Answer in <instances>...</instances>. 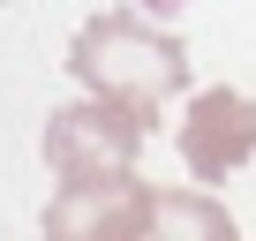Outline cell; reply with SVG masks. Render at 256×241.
Returning <instances> with one entry per match:
<instances>
[{"label": "cell", "instance_id": "cell-1", "mask_svg": "<svg viewBox=\"0 0 256 241\" xmlns=\"http://www.w3.org/2000/svg\"><path fill=\"white\" fill-rule=\"evenodd\" d=\"M68 68H76V83H83L90 98H113V106H128V113L158 120L166 90L188 83V46H181L174 30H151L136 8H106V16H90V23L76 30Z\"/></svg>", "mask_w": 256, "mask_h": 241}, {"label": "cell", "instance_id": "cell-5", "mask_svg": "<svg viewBox=\"0 0 256 241\" xmlns=\"http://www.w3.org/2000/svg\"><path fill=\"white\" fill-rule=\"evenodd\" d=\"M136 241H241L234 234V218H226V204H211V196H188V188H158L151 196V211H144V226H136Z\"/></svg>", "mask_w": 256, "mask_h": 241}, {"label": "cell", "instance_id": "cell-2", "mask_svg": "<svg viewBox=\"0 0 256 241\" xmlns=\"http://www.w3.org/2000/svg\"><path fill=\"white\" fill-rule=\"evenodd\" d=\"M151 136V120L144 113H128L113 98H83V106H60L46 120V166L53 181H76V174H120V166H136Z\"/></svg>", "mask_w": 256, "mask_h": 241}, {"label": "cell", "instance_id": "cell-3", "mask_svg": "<svg viewBox=\"0 0 256 241\" xmlns=\"http://www.w3.org/2000/svg\"><path fill=\"white\" fill-rule=\"evenodd\" d=\"M151 196H158V188H144L136 166H120V174H76V181L53 188L38 234H46V241H136Z\"/></svg>", "mask_w": 256, "mask_h": 241}, {"label": "cell", "instance_id": "cell-4", "mask_svg": "<svg viewBox=\"0 0 256 241\" xmlns=\"http://www.w3.org/2000/svg\"><path fill=\"white\" fill-rule=\"evenodd\" d=\"M181 158L196 181H226L234 166L256 158V98L241 90H204L181 120Z\"/></svg>", "mask_w": 256, "mask_h": 241}]
</instances>
